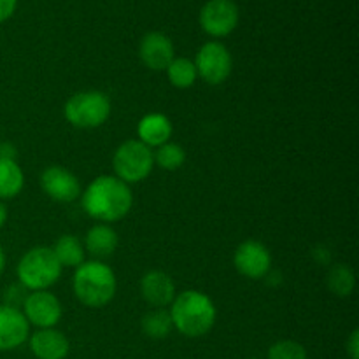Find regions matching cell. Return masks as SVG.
<instances>
[{"mask_svg": "<svg viewBox=\"0 0 359 359\" xmlns=\"http://www.w3.org/2000/svg\"><path fill=\"white\" fill-rule=\"evenodd\" d=\"M81 205L91 219L116 223L132 210V189L116 175H98L81 193Z\"/></svg>", "mask_w": 359, "mask_h": 359, "instance_id": "cell-1", "label": "cell"}, {"mask_svg": "<svg viewBox=\"0 0 359 359\" xmlns=\"http://www.w3.org/2000/svg\"><path fill=\"white\" fill-rule=\"evenodd\" d=\"M172 325L188 339H200L212 330L216 323V305L205 293L186 290L175 294L170 304Z\"/></svg>", "mask_w": 359, "mask_h": 359, "instance_id": "cell-2", "label": "cell"}, {"mask_svg": "<svg viewBox=\"0 0 359 359\" xmlns=\"http://www.w3.org/2000/svg\"><path fill=\"white\" fill-rule=\"evenodd\" d=\"M72 290L79 304L88 309H102L111 304L118 290L114 270L104 262L91 259L79 265L74 272Z\"/></svg>", "mask_w": 359, "mask_h": 359, "instance_id": "cell-3", "label": "cell"}, {"mask_svg": "<svg viewBox=\"0 0 359 359\" xmlns=\"http://www.w3.org/2000/svg\"><path fill=\"white\" fill-rule=\"evenodd\" d=\"M63 266L56 259L51 248L39 245L21 256L16 266V276L21 286L30 291H46L55 286L62 277Z\"/></svg>", "mask_w": 359, "mask_h": 359, "instance_id": "cell-4", "label": "cell"}, {"mask_svg": "<svg viewBox=\"0 0 359 359\" xmlns=\"http://www.w3.org/2000/svg\"><path fill=\"white\" fill-rule=\"evenodd\" d=\"M63 114L67 121L76 128H98L111 116V100L104 91H77L65 102Z\"/></svg>", "mask_w": 359, "mask_h": 359, "instance_id": "cell-5", "label": "cell"}, {"mask_svg": "<svg viewBox=\"0 0 359 359\" xmlns=\"http://www.w3.org/2000/svg\"><path fill=\"white\" fill-rule=\"evenodd\" d=\"M116 177L126 184H135L149 177L154 167V158L151 147L140 142L139 139H130L116 149L112 158Z\"/></svg>", "mask_w": 359, "mask_h": 359, "instance_id": "cell-6", "label": "cell"}, {"mask_svg": "<svg viewBox=\"0 0 359 359\" xmlns=\"http://www.w3.org/2000/svg\"><path fill=\"white\" fill-rule=\"evenodd\" d=\"M195 69L198 77H202L205 83L217 86L223 84L230 77L231 69H233V58L231 53L223 42L209 41L198 49L195 60Z\"/></svg>", "mask_w": 359, "mask_h": 359, "instance_id": "cell-7", "label": "cell"}, {"mask_svg": "<svg viewBox=\"0 0 359 359\" xmlns=\"http://www.w3.org/2000/svg\"><path fill=\"white\" fill-rule=\"evenodd\" d=\"M238 20L241 11L233 0H209L198 14L202 30L214 39L228 37L237 28Z\"/></svg>", "mask_w": 359, "mask_h": 359, "instance_id": "cell-8", "label": "cell"}, {"mask_svg": "<svg viewBox=\"0 0 359 359\" xmlns=\"http://www.w3.org/2000/svg\"><path fill=\"white\" fill-rule=\"evenodd\" d=\"M23 316L28 325L35 328H55L63 316L62 304L53 293L46 291H32L23 300Z\"/></svg>", "mask_w": 359, "mask_h": 359, "instance_id": "cell-9", "label": "cell"}, {"mask_svg": "<svg viewBox=\"0 0 359 359\" xmlns=\"http://www.w3.org/2000/svg\"><path fill=\"white\" fill-rule=\"evenodd\" d=\"M233 265L241 276L258 280L263 279L272 269V255L262 242L244 241L235 249Z\"/></svg>", "mask_w": 359, "mask_h": 359, "instance_id": "cell-10", "label": "cell"}, {"mask_svg": "<svg viewBox=\"0 0 359 359\" xmlns=\"http://www.w3.org/2000/svg\"><path fill=\"white\" fill-rule=\"evenodd\" d=\"M41 188L49 198L60 203L76 202L83 193L79 179L60 165H51L42 172Z\"/></svg>", "mask_w": 359, "mask_h": 359, "instance_id": "cell-11", "label": "cell"}, {"mask_svg": "<svg viewBox=\"0 0 359 359\" xmlns=\"http://www.w3.org/2000/svg\"><path fill=\"white\" fill-rule=\"evenodd\" d=\"M139 56L147 69L161 72L175 58L174 42L163 32H149L140 39Z\"/></svg>", "mask_w": 359, "mask_h": 359, "instance_id": "cell-12", "label": "cell"}, {"mask_svg": "<svg viewBox=\"0 0 359 359\" xmlns=\"http://www.w3.org/2000/svg\"><path fill=\"white\" fill-rule=\"evenodd\" d=\"M30 337V325L18 307L0 305V353L14 351Z\"/></svg>", "mask_w": 359, "mask_h": 359, "instance_id": "cell-13", "label": "cell"}, {"mask_svg": "<svg viewBox=\"0 0 359 359\" xmlns=\"http://www.w3.org/2000/svg\"><path fill=\"white\" fill-rule=\"evenodd\" d=\"M140 294L154 309L170 307L175 298V284L174 279L167 272L161 270H151L144 273L140 279Z\"/></svg>", "mask_w": 359, "mask_h": 359, "instance_id": "cell-14", "label": "cell"}, {"mask_svg": "<svg viewBox=\"0 0 359 359\" xmlns=\"http://www.w3.org/2000/svg\"><path fill=\"white\" fill-rule=\"evenodd\" d=\"M28 344L37 359H65L70 353L69 339L56 328L37 330L28 337Z\"/></svg>", "mask_w": 359, "mask_h": 359, "instance_id": "cell-15", "label": "cell"}, {"mask_svg": "<svg viewBox=\"0 0 359 359\" xmlns=\"http://www.w3.org/2000/svg\"><path fill=\"white\" fill-rule=\"evenodd\" d=\"M172 133H174L172 121L165 114H160V112L146 114L137 125L139 140L146 144L147 147H160L163 144L170 142Z\"/></svg>", "mask_w": 359, "mask_h": 359, "instance_id": "cell-16", "label": "cell"}, {"mask_svg": "<svg viewBox=\"0 0 359 359\" xmlns=\"http://www.w3.org/2000/svg\"><path fill=\"white\" fill-rule=\"evenodd\" d=\"M118 244L119 237L116 230L104 223L91 226L84 237V251L90 252L93 258H98V262L114 255Z\"/></svg>", "mask_w": 359, "mask_h": 359, "instance_id": "cell-17", "label": "cell"}, {"mask_svg": "<svg viewBox=\"0 0 359 359\" xmlns=\"http://www.w3.org/2000/svg\"><path fill=\"white\" fill-rule=\"evenodd\" d=\"M25 186V174L16 160L0 158V200L16 198Z\"/></svg>", "mask_w": 359, "mask_h": 359, "instance_id": "cell-18", "label": "cell"}, {"mask_svg": "<svg viewBox=\"0 0 359 359\" xmlns=\"http://www.w3.org/2000/svg\"><path fill=\"white\" fill-rule=\"evenodd\" d=\"M53 252H55L60 265L67 266V269H77L79 265H83L84 256H86L84 245L81 244L76 235H62L56 241Z\"/></svg>", "mask_w": 359, "mask_h": 359, "instance_id": "cell-19", "label": "cell"}, {"mask_svg": "<svg viewBox=\"0 0 359 359\" xmlns=\"http://www.w3.org/2000/svg\"><path fill=\"white\" fill-rule=\"evenodd\" d=\"M165 70H167V77L172 86L179 88V90L191 88L198 77L193 60L184 58V56H175Z\"/></svg>", "mask_w": 359, "mask_h": 359, "instance_id": "cell-20", "label": "cell"}, {"mask_svg": "<svg viewBox=\"0 0 359 359\" xmlns=\"http://www.w3.org/2000/svg\"><path fill=\"white\" fill-rule=\"evenodd\" d=\"M140 325H142L144 335L154 340L167 339L174 330L170 312L165 311V309H154V311L147 312Z\"/></svg>", "mask_w": 359, "mask_h": 359, "instance_id": "cell-21", "label": "cell"}, {"mask_svg": "<svg viewBox=\"0 0 359 359\" xmlns=\"http://www.w3.org/2000/svg\"><path fill=\"white\" fill-rule=\"evenodd\" d=\"M154 165H158L160 168L168 172H174L177 168H181L186 161V151L184 147L179 146L175 142H167L163 146L156 147V151L153 153Z\"/></svg>", "mask_w": 359, "mask_h": 359, "instance_id": "cell-22", "label": "cell"}, {"mask_svg": "<svg viewBox=\"0 0 359 359\" xmlns=\"http://www.w3.org/2000/svg\"><path fill=\"white\" fill-rule=\"evenodd\" d=\"M354 273L347 265L333 266L328 273V287L337 297H349L354 290Z\"/></svg>", "mask_w": 359, "mask_h": 359, "instance_id": "cell-23", "label": "cell"}, {"mask_svg": "<svg viewBox=\"0 0 359 359\" xmlns=\"http://www.w3.org/2000/svg\"><path fill=\"white\" fill-rule=\"evenodd\" d=\"M266 359H309V354L297 340H279L270 346Z\"/></svg>", "mask_w": 359, "mask_h": 359, "instance_id": "cell-24", "label": "cell"}, {"mask_svg": "<svg viewBox=\"0 0 359 359\" xmlns=\"http://www.w3.org/2000/svg\"><path fill=\"white\" fill-rule=\"evenodd\" d=\"M18 0H0V23H6L16 13Z\"/></svg>", "mask_w": 359, "mask_h": 359, "instance_id": "cell-25", "label": "cell"}, {"mask_svg": "<svg viewBox=\"0 0 359 359\" xmlns=\"http://www.w3.org/2000/svg\"><path fill=\"white\" fill-rule=\"evenodd\" d=\"M346 351L351 359H359V330H353L346 342Z\"/></svg>", "mask_w": 359, "mask_h": 359, "instance_id": "cell-26", "label": "cell"}, {"mask_svg": "<svg viewBox=\"0 0 359 359\" xmlns=\"http://www.w3.org/2000/svg\"><path fill=\"white\" fill-rule=\"evenodd\" d=\"M7 216H9V214H7V207H6V203H4L2 200H0V228H2L4 224H6Z\"/></svg>", "mask_w": 359, "mask_h": 359, "instance_id": "cell-27", "label": "cell"}, {"mask_svg": "<svg viewBox=\"0 0 359 359\" xmlns=\"http://www.w3.org/2000/svg\"><path fill=\"white\" fill-rule=\"evenodd\" d=\"M4 270H6V252H4L2 245H0V276L4 273Z\"/></svg>", "mask_w": 359, "mask_h": 359, "instance_id": "cell-28", "label": "cell"}, {"mask_svg": "<svg viewBox=\"0 0 359 359\" xmlns=\"http://www.w3.org/2000/svg\"><path fill=\"white\" fill-rule=\"evenodd\" d=\"M249 359H262V358H249Z\"/></svg>", "mask_w": 359, "mask_h": 359, "instance_id": "cell-29", "label": "cell"}, {"mask_svg": "<svg viewBox=\"0 0 359 359\" xmlns=\"http://www.w3.org/2000/svg\"><path fill=\"white\" fill-rule=\"evenodd\" d=\"M0 144H2V140H0Z\"/></svg>", "mask_w": 359, "mask_h": 359, "instance_id": "cell-30", "label": "cell"}]
</instances>
